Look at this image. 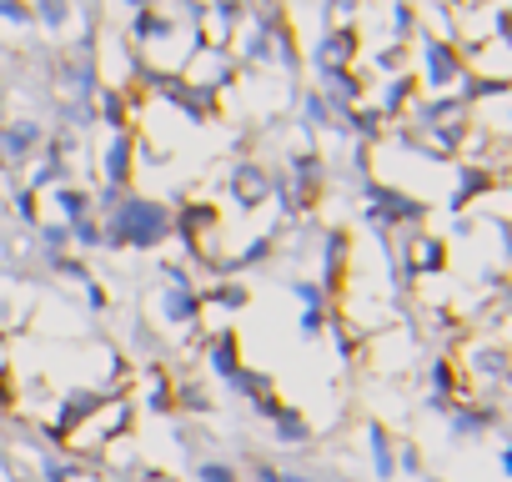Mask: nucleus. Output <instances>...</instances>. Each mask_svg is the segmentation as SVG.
Wrapping results in <instances>:
<instances>
[{
    "label": "nucleus",
    "mask_w": 512,
    "mask_h": 482,
    "mask_svg": "<svg viewBox=\"0 0 512 482\" xmlns=\"http://www.w3.org/2000/svg\"><path fill=\"white\" fill-rule=\"evenodd\" d=\"M166 231H171L166 206H161V201H141V196L116 201V211H111V221H106L111 247H156Z\"/></svg>",
    "instance_id": "obj_1"
},
{
    "label": "nucleus",
    "mask_w": 512,
    "mask_h": 482,
    "mask_svg": "<svg viewBox=\"0 0 512 482\" xmlns=\"http://www.w3.org/2000/svg\"><path fill=\"white\" fill-rule=\"evenodd\" d=\"M161 312H166V322H171V327H186V322H196V317H201V302H196V292H191V287H171V292L161 297Z\"/></svg>",
    "instance_id": "obj_2"
},
{
    "label": "nucleus",
    "mask_w": 512,
    "mask_h": 482,
    "mask_svg": "<svg viewBox=\"0 0 512 482\" xmlns=\"http://www.w3.org/2000/svg\"><path fill=\"white\" fill-rule=\"evenodd\" d=\"M372 462H377V477H392L397 472V457H392V442L382 427H372Z\"/></svg>",
    "instance_id": "obj_3"
},
{
    "label": "nucleus",
    "mask_w": 512,
    "mask_h": 482,
    "mask_svg": "<svg viewBox=\"0 0 512 482\" xmlns=\"http://www.w3.org/2000/svg\"><path fill=\"white\" fill-rule=\"evenodd\" d=\"M196 477H201V482H236V467H231V462H201Z\"/></svg>",
    "instance_id": "obj_4"
},
{
    "label": "nucleus",
    "mask_w": 512,
    "mask_h": 482,
    "mask_svg": "<svg viewBox=\"0 0 512 482\" xmlns=\"http://www.w3.org/2000/svg\"><path fill=\"white\" fill-rule=\"evenodd\" d=\"M46 482H76V462L51 457V462H46Z\"/></svg>",
    "instance_id": "obj_5"
},
{
    "label": "nucleus",
    "mask_w": 512,
    "mask_h": 482,
    "mask_svg": "<svg viewBox=\"0 0 512 482\" xmlns=\"http://www.w3.org/2000/svg\"><path fill=\"white\" fill-rule=\"evenodd\" d=\"M76 241L81 247H101V226L96 221H76Z\"/></svg>",
    "instance_id": "obj_6"
},
{
    "label": "nucleus",
    "mask_w": 512,
    "mask_h": 482,
    "mask_svg": "<svg viewBox=\"0 0 512 482\" xmlns=\"http://www.w3.org/2000/svg\"><path fill=\"white\" fill-rule=\"evenodd\" d=\"M282 482H312V477H297V472H292V477H282Z\"/></svg>",
    "instance_id": "obj_7"
}]
</instances>
